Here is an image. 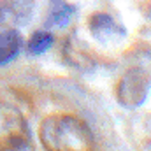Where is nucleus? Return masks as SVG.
Instances as JSON below:
<instances>
[{
	"instance_id": "nucleus-1",
	"label": "nucleus",
	"mask_w": 151,
	"mask_h": 151,
	"mask_svg": "<svg viewBox=\"0 0 151 151\" xmlns=\"http://www.w3.org/2000/svg\"><path fill=\"white\" fill-rule=\"evenodd\" d=\"M39 139L47 151H90L95 137L90 127L72 114H49L42 119Z\"/></svg>"
},
{
	"instance_id": "nucleus-2",
	"label": "nucleus",
	"mask_w": 151,
	"mask_h": 151,
	"mask_svg": "<svg viewBox=\"0 0 151 151\" xmlns=\"http://www.w3.org/2000/svg\"><path fill=\"white\" fill-rule=\"evenodd\" d=\"M30 141L32 132L23 113L7 102H0V151L27 150Z\"/></svg>"
},
{
	"instance_id": "nucleus-3",
	"label": "nucleus",
	"mask_w": 151,
	"mask_h": 151,
	"mask_svg": "<svg viewBox=\"0 0 151 151\" xmlns=\"http://www.w3.org/2000/svg\"><path fill=\"white\" fill-rule=\"evenodd\" d=\"M151 88V77L142 67L128 69L118 83L116 99L127 109H135L144 104Z\"/></svg>"
},
{
	"instance_id": "nucleus-4",
	"label": "nucleus",
	"mask_w": 151,
	"mask_h": 151,
	"mask_svg": "<svg viewBox=\"0 0 151 151\" xmlns=\"http://www.w3.org/2000/svg\"><path fill=\"white\" fill-rule=\"evenodd\" d=\"M88 28H90V34L93 37L97 39L100 44H106V46L107 44L114 46V44L121 42L127 37L125 27L119 25L107 12H95V14H91L90 19H88Z\"/></svg>"
},
{
	"instance_id": "nucleus-5",
	"label": "nucleus",
	"mask_w": 151,
	"mask_h": 151,
	"mask_svg": "<svg viewBox=\"0 0 151 151\" xmlns=\"http://www.w3.org/2000/svg\"><path fill=\"white\" fill-rule=\"evenodd\" d=\"M35 0H0V30L18 28L30 21Z\"/></svg>"
},
{
	"instance_id": "nucleus-6",
	"label": "nucleus",
	"mask_w": 151,
	"mask_h": 151,
	"mask_svg": "<svg viewBox=\"0 0 151 151\" xmlns=\"http://www.w3.org/2000/svg\"><path fill=\"white\" fill-rule=\"evenodd\" d=\"M23 46V37L14 28H5L0 32V67L12 62Z\"/></svg>"
},
{
	"instance_id": "nucleus-7",
	"label": "nucleus",
	"mask_w": 151,
	"mask_h": 151,
	"mask_svg": "<svg viewBox=\"0 0 151 151\" xmlns=\"http://www.w3.org/2000/svg\"><path fill=\"white\" fill-rule=\"evenodd\" d=\"M76 5L65 2V0H51V11H49V27H65L69 25L70 18L76 12Z\"/></svg>"
},
{
	"instance_id": "nucleus-8",
	"label": "nucleus",
	"mask_w": 151,
	"mask_h": 151,
	"mask_svg": "<svg viewBox=\"0 0 151 151\" xmlns=\"http://www.w3.org/2000/svg\"><path fill=\"white\" fill-rule=\"evenodd\" d=\"M53 40L55 39L51 35V32H46V30L35 32V34H32V37L27 42V51H28V55H34V56L44 55L53 46Z\"/></svg>"
},
{
	"instance_id": "nucleus-9",
	"label": "nucleus",
	"mask_w": 151,
	"mask_h": 151,
	"mask_svg": "<svg viewBox=\"0 0 151 151\" xmlns=\"http://www.w3.org/2000/svg\"><path fill=\"white\" fill-rule=\"evenodd\" d=\"M146 16H148V19L151 21V2H150V5H148V11H146Z\"/></svg>"
}]
</instances>
